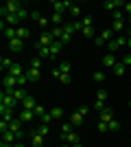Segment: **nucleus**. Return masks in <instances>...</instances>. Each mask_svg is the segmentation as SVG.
<instances>
[{"instance_id":"1","label":"nucleus","mask_w":131,"mask_h":147,"mask_svg":"<svg viewBox=\"0 0 131 147\" xmlns=\"http://www.w3.org/2000/svg\"><path fill=\"white\" fill-rule=\"evenodd\" d=\"M15 88H18V77L5 75V79H2V90H5V92H13Z\"/></svg>"},{"instance_id":"2","label":"nucleus","mask_w":131,"mask_h":147,"mask_svg":"<svg viewBox=\"0 0 131 147\" xmlns=\"http://www.w3.org/2000/svg\"><path fill=\"white\" fill-rule=\"evenodd\" d=\"M114 40V31L112 29H105V31H100V35L96 37V46H103V44H107V42H112Z\"/></svg>"},{"instance_id":"3","label":"nucleus","mask_w":131,"mask_h":147,"mask_svg":"<svg viewBox=\"0 0 131 147\" xmlns=\"http://www.w3.org/2000/svg\"><path fill=\"white\" fill-rule=\"evenodd\" d=\"M0 105H5V108H15V105H18V101H15V99L11 97V94H7L5 90H2V94H0Z\"/></svg>"},{"instance_id":"4","label":"nucleus","mask_w":131,"mask_h":147,"mask_svg":"<svg viewBox=\"0 0 131 147\" xmlns=\"http://www.w3.org/2000/svg\"><path fill=\"white\" fill-rule=\"evenodd\" d=\"M5 9H7V13H18L20 9H24V5L20 0H9V2H5Z\"/></svg>"},{"instance_id":"5","label":"nucleus","mask_w":131,"mask_h":147,"mask_svg":"<svg viewBox=\"0 0 131 147\" xmlns=\"http://www.w3.org/2000/svg\"><path fill=\"white\" fill-rule=\"evenodd\" d=\"M9 132H13V134H18V138H22V121L20 119H13L11 123H9Z\"/></svg>"},{"instance_id":"6","label":"nucleus","mask_w":131,"mask_h":147,"mask_svg":"<svg viewBox=\"0 0 131 147\" xmlns=\"http://www.w3.org/2000/svg\"><path fill=\"white\" fill-rule=\"evenodd\" d=\"M9 49H11V53H22V51H24V42H22L20 37H15V40L9 42Z\"/></svg>"},{"instance_id":"7","label":"nucleus","mask_w":131,"mask_h":147,"mask_svg":"<svg viewBox=\"0 0 131 147\" xmlns=\"http://www.w3.org/2000/svg\"><path fill=\"white\" fill-rule=\"evenodd\" d=\"M7 94H11V97L15 99L18 103H20V101H24V99L29 97V94H26V90H24V88H20V86L15 88V90H13V92H7Z\"/></svg>"},{"instance_id":"8","label":"nucleus","mask_w":131,"mask_h":147,"mask_svg":"<svg viewBox=\"0 0 131 147\" xmlns=\"http://www.w3.org/2000/svg\"><path fill=\"white\" fill-rule=\"evenodd\" d=\"M35 108H37V101H35L33 94H29V97L22 101V110H35Z\"/></svg>"},{"instance_id":"9","label":"nucleus","mask_w":131,"mask_h":147,"mask_svg":"<svg viewBox=\"0 0 131 147\" xmlns=\"http://www.w3.org/2000/svg\"><path fill=\"white\" fill-rule=\"evenodd\" d=\"M53 77H57L61 84H70V81H72V75H63L59 68H53Z\"/></svg>"},{"instance_id":"10","label":"nucleus","mask_w":131,"mask_h":147,"mask_svg":"<svg viewBox=\"0 0 131 147\" xmlns=\"http://www.w3.org/2000/svg\"><path fill=\"white\" fill-rule=\"evenodd\" d=\"M70 7H72V2H53V9H55V13L70 11Z\"/></svg>"},{"instance_id":"11","label":"nucleus","mask_w":131,"mask_h":147,"mask_svg":"<svg viewBox=\"0 0 131 147\" xmlns=\"http://www.w3.org/2000/svg\"><path fill=\"white\" fill-rule=\"evenodd\" d=\"M116 64H118V61H116V57H114V53H107V55L103 57V68H114V66H116Z\"/></svg>"},{"instance_id":"12","label":"nucleus","mask_w":131,"mask_h":147,"mask_svg":"<svg viewBox=\"0 0 131 147\" xmlns=\"http://www.w3.org/2000/svg\"><path fill=\"white\" fill-rule=\"evenodd\" d=\"M118 7H125V2H122V0H107L105 2L107 11H118Z\"/></svg>"},{"instance_id":"13","label":"nucleus","mask_w":131,"mask_h":147,"mask_svg":"<svg viewBox=\"0 0 131 147\" xmlns=\"http://www.w3.org/2000/svg\"><path fill=\"white\" fill-rule=\"evenodd\" d=\"M9 75H11V77H22V75H24V70H22V66H20L18 61H13L11 68H9Z\"/></svg>"},{"instance_id":"14","label":"nucleus","mask_w":131,"mask_h":147,"mask_svg":"<svg viewBox=\"0 0 131 147\" xmlns=\"http://www.w3.org/2000/svg\"><path fill=\"white\" fill-rule=\"evenodd\" d=\"M53 42H55V40H53V35H50V33H44V35L37 40V46H50Z\"/></svg>"},{"instance_id":"15","label":"nucleus","mask_w":131,"mask_h":147,"mask_svg":"<svg viewBox=\"0 0 131 147\" xmlns=\"http://www.w3.org/2000/svg\"><path fill=\"white\" fill-rule=\"evenodd\" d=\"M33 119H35V112L33 110H22L20 112V121L22 123H29V121H33Z\"/></svg>"},{"instance_id":"16","label":"nucleus","mask_w":131,"mask_h":147,"mask_svg":"<svg viewBox=\"0 0 131 147\" xmlns=\"http://www.w3.org/2000/svg\"><path fill=\"white\" fill-rule=\"evenodd\" d=\"M70 123H72L74 127L83 125V114H79V112H72V114H70Z\"/></svg>"},{"instance_id":"17","label":"nucleus","mask_w":131,"mask_h":147,"mask_svg":"<svg viewBox=\"0 0 131 147\" xmlns=\"http://www.w3.org/2000/svg\"><path fill=\"white\" fill-rule=\"evenodd\" d=\"M2 141L9 143V145H15V143H18V134H13V132H5V134H2Z\"/></svg>"},{"instance_id":"18","label":"nucleus","mask_w":131,"mask_h":147,"mask_svg":"<svg viewBox=\"0 0 131 147\" xmlns=\"http://www.w3.org/2000/svg\"><path fill=\"white\" fill-rule=\"evenodd\" d=\"M112 119H114V110H112V108H105V110L100 112V121H103V123H109Z\"/></svg>"},{"instance_id":"19","label":"nucleus","mask_w":131,"mask_h":147,"mask_svg":"<svg viewBox=\"0 0 131 147\" xmlns=\"http://www.w3.org/2000/svg\"><path fill=\"white\" fill-rule=\"evenodd\" d=\"M63 141L70 143V145H76V143H81V141H79V134H76V132H70V134H66V136H63Z\"/></svg>"},{"instance_id":"20","label":"nucleus","mask_w":131,"mask_h":147,"mask_svg":"<svg viewBox=\"0 0 131 147\" xmlns=\"http://www.w3.org/2000/svg\"><path fill=\"white\" fill-rule=\"evenodd\" d=\"M26 77H29V81H37V79H39V70H37V68H31V66H29Z\"/></svg>"},{"instance_id":"21","label":"nucleus","mask_w":131,"mask_h":147,"mask_svg":"<svg viewBox=\"0 0 131 147\" xmlns=\"http://www.w3.org/2000/svg\"><path fill=\"white\" fill-rule=\"evenodd\" d=\"M2 20H5L7 24H11V26H13V24H18V22H20V18L15 16V13H7V16H5Z\"/></svg>"},{"instance_id":"22","label":"nucleus","mask_w":131,"mask_h":147,"mask_svg":"<svg viewBox=\"0 0 131 147\" xmlns=\"http://www.w3.org/2000/svg\"><path fill=\"white\" fill-rule=\"evenodd\" d=\"M44 138H46V136H42L39 132H33V145H35V147H42L44 145Z\"/></svg>"},{"instance_id":"23","label":"nucleus","mask_w":131,"mask_h":147,"mask_svg":"<svg viewBox=\"0 0 131 147\" xmlns=\"http://www.w3.org/2000/svg\"><path fill=\"white\" fill-rule=\"evenodd\" d=\"M61 46H63V44L59 42V40H55V42L50 44V55H59V51H61Z\"/></svg>"},{"instance_id":"24","label":"nucleus","mask_w":131,"mask_h":147,"mask_svg":"<svg viewBox=\"0 0 131 147\" xmlns=\"http://www.w3.org/2000/svg\"><path fill=\"white\" fill-rule=\"evenodd\" d=\"M125 24H127L125 20H114V24H112V31H114V33H118V31H122V29H125Z\"/></svg>"},{"instance_id":"25","label":"nucleus","mask_w":131,"mask_h":147,"mask_svg":"<svg viewBox=\"0 0 131 147\" xmlns=\"http://www.w3.org/2000/svg\"><path fill=\"white\" fill-rule=\"evenodd\" d=\"M112 70H114L116 75H118V77H122V75H125V70H127V66L122 64V61H118V64H116V66H114Z\"/></svg>"},{"instance_id":"26","label":"nucleus","mask_w":131,"mask_h":147,"mask_svg":"<svg viewBox=\"0 0 131 147\" xmlns=\"http://www.w3.org/2000/svg\"><path fill=\"white\" fill-rule=\"evenodd\" d=\"M29 35H31V31L26 29V26H18V37L22 40V42H24V40H26Z\"/></svg>"},{"instance_id":"27","label":"nucleus","mask_w":131,"mask_h":147,"mask_svg":"<svg viewBox=\"0 0 131 147\" xmlns=\"http://www.w3.org/2000/svg\"><path fill=\"white\" fill-rule=\"evenodd\" d=\"M50 35H53V40H61L63 37V26H55V29L50 31Z\"/></svg>"},{"instance_id":"28","label":"nucleus","mask_w":131,"mask_h":147,"mask_svg":"<svg viewBox=\"0 0 131 147\" xmlns=\"http://www.w3.org/2000/svg\"><path fill=\"white\" fill-rule=\"evenodd\" d=\"M48 112H50V117H53V121H57V119L63 117V110H61V108H53V110H48Z\"/></svg>"},{"instance_id":"29","label":"nucleus","mask_w":131,"mask_h":147,"mask_svg":"<svg viewBox=\"0 0 131 147\" xmlns=\"http://www.w3.org/2000/svg\"><path fill=\"white\" fill-rule=\"evenodd\" d=\"M50 22H53L55 26H59V24L63 22V13H53V18H50Z\"/></svg>"},{"instance_id":"30","label":"nucleus","mask_w":131,"mask_h":147,"mask_svg":"<svg viewBox=\"0 0 131 147\" xmlns=\"http://www.w3.org/2000/svg\"><path fill=\"white\" fill-rule=\"evenodd\" d=\"M92 79L96 81V84H103V81H105V73H103V70H96V73L92 75Z\"/></svg>"},{"instance_id":"31","label":"nucleus","mask_w":131,"mask_h":147,"mask_svg":"<svg viewBox=\"0 0 131 147\" xmlns=\"http://www.w3.org/2000/svg\"><path fill=\"white\" fill-rule=\"evenodd\" d=\"M33 112H35V117H39V119H42L44 114H48V110H46V108H44L42 103H37V108H35V110H33Z\"/></svg>"},{"instance_id":"32","label":"nucleus","mask_w":131,"mask_h":147,"mask_svg":"<svg viewBox=\"0 0 131 147\" xmlns=\"http://www.w3.org/2000/svg\"><path fill=\"white\" fill-rule=\"evenodd\" d=\"M37 51H39V57H50V46H37Z\"/></svg>"},{"instance_id":"33","label":"nucleus","mask_w":131,"mask_h":147,"mask_svg":"<svg viewBox=\"0 0 131 147\" xmlns=\"http://www.w3.org/2000/svg\"><path fill=\"white\" fill-rule=\"evenodd\" d=\"M107 129H109V132H116V129H120V123L116 121V119H112V121L107 123Z\"/></svg>"},{"instance_id":"34","label":"nucleus","mask_w":131,"mask_h":147,"mask_svg":"<svg viewBox=\"0 0 131 147\" xmlns=\"http://www.w3.org/2000/svg\"><path fill=\"white\" fill-rule=\"evenodd\" d=\"M57 68H59L63 75H70V61H61V64H59Z\"/></svg>"},{"instance_id":"35","label":"nucleus","mask_w":131,"mask_h":147,"mask_svg":"<svg viewBox=\"0 0 131 147\" xmlns=\"http://www.w3.org/2000/svg\"><path fill=\"white\" fill-rule=\"evenodd\" d=\"M72 127H74V125H72V123H63V125H61V134L63 136H66V134H70V132H72Z\"/></svg>"},{"instance_id":"36","label":"nucleus","mask_w":131,"mask_h":147,"mask_svg":"<svg viewBox=\"0 0 131 147\" xmlns=\"http://www.w3.org/2000/svg\"><path fill=\"white\" fill-rule=\"evenodd\" d=\"M11 64H13V61L7 59V57H2V59H0V68H2V70H9V68H11Z\"/></svg>"},{"instance_id":"37","label":"nucleus","mask_w":131,"mask_h":147,"mask_svg":"<svg viewBox=\"0 0 131 147\" xmlns=\"http://www.w3.org/2000/svg\"><path fill=\"white\" fill-rule=\"evenodd\" d=\"M70 16H72V18H79V16H81V9H79V7H76V5H72V7H70Z\"/></svg>"},{"instance_id":"38","label":"nucleus","mask_w":131,"mask_h":147,"mask_svg":"<svg viewBox=\"0 0 131 147\" xmlns=\"http://www.w3.org/2000/svg\"><path fill=\"white\" fill-rule=\"evenodd\" d=\"M107 94H109V92H107L105 88H100V90L96 92V99H98V101H105V99H107Z\"/></svg>"},{"instance_id":"39","label":"nucleus","mask_w":131,"mask_h":147,"mask_svg":"<svg viewBox=\"0 0 131 147\" xmlns=\"http://www.w3.org/2000/svg\"><path fill=\"white\" fill-rule=\"evenodd\" d=\"M107 49H109V53H116V51H118L120 46L116 44V40H112V42H107Z\"/></svg>"},{"instance_id":"40","label":"nucleus","mask_w":131,"mask_h":147,"mask_svg":"<svg viewBox=\"0 0 131 147\" xmlns=\"http://www.w3.org/2000/svg\"><path fill=\"white\" fill-rule=\"evenodd\" d=\"M125 9H118V11H114V20H125Z\"/></svg>"},{"instance_id":"41","label":"nucleus","mask_w":131,"mask_h":147,"mask_svg":"<svg viewBox=\"0 0 131 147\" xmlns=\"http://www.w3.org/2000/svg\"><path fill=\"white\" fill-rule=\"evenodd\" d=\"M105 108H107V105H105V101H98V99L94 101V110H100V112H103Z\"/></svg>"},{"instance_id":"42","label":"nucleus","mask_w":131,"mask_h":147,"mask_svg":"<svg viewBox=\"0 0 131 147\" xmlns=\"http://www.w3.org/2000/svg\"><path fill=\"white\" fill-rule=\"evenodd\" d=\"M15 16H18V18H20V22H22V20H26V18H29V11H26V9H20V11L15 13Z\"/></svg>"},{"instance_id":"43","label":"nucleus","mask_w":131,"mask_h":147,"mask_svg":"<svg viewBox=\"0 0 131 147\" xmlns=\"http://www.w3.org/2000/svg\"><path fill=\"white\" fill-rule=\"evenodd\" d=\"M114 40H116V44H118V46H127V37H125V35H118V37H114Z\"/></svg>"},{"instance_id":"44","label":"nucleus","mask_w":131,"mask_h":147,"mask_svg":"<svg viewBox=\"0 0 131 147\" xmlns=\"http://www.w3.org/2000/svg\"><path fill=\"white\" fill-rule=\"evenodd\" d=\"M26 81H29V77H26V73H24L22 77H18V86H20V88H24V86H26Z\"/></svg>"},{"instance_id":"45","label":"nucleus","mask_w":131,"mask_h":147,"mask_svg":"<svg viewBox=\"0 0 131 147\" xmlns=\"http://www.w3.org/2000/svg\"><path fill=\"white\" fill-rule=\"evenodd\" d=\"M31 68H42V59H39V57H35V59H31Z\"/></svg>"},{"instance_id":"46","label":"nucleus","mask_w":131,"mask_h":147,"mask_svg":"<svg viewBox=\"0 0 131 147\" xmlns=\"http://www.w3.org/2000/svg\"><path fill=\"white\" fill-rule=\"evenodd\" d=\"M81 22H83V26H92V16H83Z\"/></svg>"},{"instance_id":"47","label":"nucleus","mask_w":131,"mask_h":147,"mask_svg":"<svg viewBox=\"0 0 131 147\" xmlns=\"http://www.w3.org/2000/svg\"><path fill=\"white\" fill-rule=\"evenodd\" d=\"M81 33H83V35H85V37H92L94 29H92V26H83V31H81Z\"/></svg>"},{"instance_id":"48","label":"nucleus","mask_w":131,"mask_h":147,"mask_svg":"<svg viewBox=\"0 0 131 147\" xmlns=\"http://www.w3.org/2000/svg\"><path fill=\"white\" fill-rule=\"evenodd\" d=\"M37 132H39V134H42V136H48V132H50V127H48V125H44V123H42V127H39V129H37Z\"/></svg>"},{"instance_id":"49","label":"nucleus","mask_w":131,"mask_h":147,"mask_svg":"<svg viewBox=\"0 0 131 147\" xmlns=\"http://www.w3.org/2000/svg\"><path fill=\"white\" fill-rule=\"evenodd\" d=\"M120 61H122L125 66H131V53H127V55L122 57V59H120Z\"/></svg>"},{"instance_id":"50","label":"nucleus","mask_w":131,"mask_h":147,"mask_svg":"<svg viewBox=\"0 0 131 147\" xmlns=\"http://www.w3.org/2000/svg\"><path fill=\"white\" fill-rule=\"evenodd\" d=\"M0 132H2V134L9 132V123H7V121H0Z\"/></svg>"},{"instance_id":"51","label":"nucleus","mask_w":131,"mask_h":147,"mask_svg":"<svg viewBox=\"0 0 131 147\" xmlns=\"http://www.w3.org/2000/svg\"><path fill=\"white\" fill-rule=\"evenodd\" d=\"M76 112H79V114H83V117H85L87 112H90V105H81V108H79V110H76Z\"/></svg>"},{"instance_id":"52","label":"nucleus","mask_w":131,"mask_h":147,"mask_svg":"<svg viewBox=\"0 0 131 147\" xmlns=\"http://www.w3.org/2000/svg\"><path fill=\"white\" fill-rule=\"evenodd\" d=\"M50 121H53V117H50V112H48V114H44V117H42V123H44V125H48Z\"/></svg>"},{"instance_id":"53","label":"nucleus","mask_w":131,"mask_h":147,"mask_svg":"<svg viewBox=\"0 0 131 147\" xmlns=\"http://www.w3.org/2000/svg\"><path fill=\"white\" fill-rule=\"evenodd\" d=\"M96 127H98V132H107V123L98 121V125H96Z\"/></svg>"},{"instance_id":"54","label":"nucleus","mask_w":131,"mask_h":147,"mask_svg":"<svg viewBox=\"0 0 131 147\" xmlns=\"http://www.w3.org/2000/svg\"><path fill=\"white\" fill-rule=\"evenodd\" d=\"M37 22H39V26H48V20H46V18H39Z\"/></svg>"},{"instance_id":"55","label":"nucleus","mask_w":131,"mask_h":147,"mask_svg":"<svg viewBox=\"0 0 131 147\" xmlns=\"http://www.w3.org/2000/svg\"><path fill=\"white\" fill-rule=\"evenodd\" d=\"M11 147H24V143H15V145H11Z\"/></svg>"},{"instance_id":"56","label":"nucleus","mask_w":131,"mask_h":147,"mask_svg":"<svg viewBox=\"0 0 131 147\" xmlns=\"http://www.w3.org/2000/svg\"><path fill=\"white\" fill-rule=\"evenodd\" d=\"M127 46H129V49H131V37H127Z\"/></svg>"},{"instance_id":"57","label":"nucleus","mask_w":131,"mask_h":147,"mask_svg":"<svg viewBox=\"0 0 131 147\" xmlns=\"http://www.w3.org/2000/svg\"><path fill=\"white\" fill-rule=\"evenodd\" d=\"M72 147H83V145H81V143H76V145H72Z\"/></svg>"},{"instance_id":"58","label":"nucleus","mask_w":131,"mask_h":147,"mask_svg":"<svg viewBox=\"0 0 131 147\" xmlns=\"http://www.w3.org/2000/svg\"><path fill=\"white\" fill-rule=\"evenodd\" d=\"M63 147H72V145H70V143H66V145H63Z\"/></svg>"},{"instance_id":"59","label":"nucleus","mask_w":131,"mask_h":147,"mask_svg":"<svg viewBox=\"0 0 131 147\" xmlns=\"http://www.w3.org/2000/svg\"><path fill=\"white\" fill-rule=\"evenodd\" d=\"M129 108H131V99H129Z\"/></svg>"},{"instance_id":"60","label":"nucleus","mask_w":131,"mask_h":147,"mask_svg":"<svg viewBox=\"0 0 131 147\" xmlns=\"http://www.w3.org/2000/svg\"><path fill=\"white\" fill-rule=\"evenodd\" d=\"M129 147H131V138H129Z\"/></svg>"}]
</instances>
